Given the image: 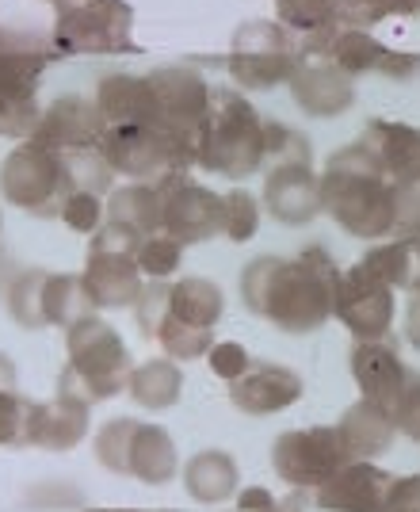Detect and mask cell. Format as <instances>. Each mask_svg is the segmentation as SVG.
I'll return each instance as SVG.
<instances>
[{
  "mask_svg": "<svg viewBox=\"0 0 420 512\" xmlns=\"http://www.w3.org/2000/svg\"><path fill=\"white\" fill-rule=\"evenodd\" d=\"M317 176L321 207L344 234L382 237L394 230V180L382 172L363 142L336 150Z\"/></svg>",
  "mask_w": 420,
  "mask_h": 512,
  "instance_id": "6da1fadb",
  "label": "cell"
},
{
  "mask_svg": "<svg viewBox=\"0 0 420 512\" xmlns=\"http://www.w3.org/2000/svg\"><path fill=\"white\" fill-rule=\"evenodd\" d=\"M336 283H340V268L321 245H310L298 256H279L260 318L294 337L314 333L333 318Z\"/></svg>",
  "mask_w": 420,
  "mask_h": 512,
  "instance_id": "7a4b0ae2",
  "label": "cell"
},
{
  "mask_svg": "<svg viewBox=\"0 0 420 512\" xmlns=\"http://www.w3.org/2000/svg\"><path fill=\"white\" fill-rule=\"evenodd\" d=\"M65 360L58 375V398H69L77 406H96L126 390L130 379V348L123 344L119 329L100 314H88L77 325L65 329Z\"/></svg>",
  "mask_w": 420,
  "mask_h": 512,
  "instance_id": "3957f363",
  "label": "cell"
},
{
  "mask_svg": "<svg viewBox=\"0 0 420 512\" xmlns=\"http://www.w3.org/2000/svg\"><path fill=\"white\" fill-rule=\"evenodd\" d=\"M195 165L226 180H245L264 169V119L237 88H210V111Z\"/></svg>",
  "mask_w": 420,
  "mask_h": 512,
  "instance_id": "277c9868",
  "label": "cell"
},
{
  "mask_svg": "<svg viewBox=\"0 0 420 512\" xmlns=\"http://www.w3.org/2000/svg\"><path fill=\"white\" fill-rule=\"evenodd\" d=\"M50 43L62 58H111L138 54L130 0H62L54 8Z\"/></svg>",
  "mask_w": 420,
  "mask_h": 512,
  "instance_id": "5b68a950",
  "label": "cell"
},
{
  "mask_svg": "<svg viewBox=\"0 0 420 512\" xmlns=\"http://www.w3.org/2000/svg\"><path fill=\"white\" fill-rule=\"evenodd\" d=\"M62 54L35 35H4L0 43V138L27 142L39 127L42 73Z\"/></svg>",
  "mask_w": 420,
  "mask_h": 512,
  "instance_id": "8992f818",
  "label": "cell"
},
{
  "mask_svg": "<svg viewBox=\"0 0 420 512\" xmlns=\"http://www.w3.org/2000/svg\"><path fill=\"white\" fill-rule=\"evenodd\" d=\"M77 192L65 153L42 146L35 138L20 142L0 161V195L4 203L35 214V218H58L65 199Z\"/></svg>",
  "mask_w": 420,
  "mask_h": 512,
  "instance_id": "52a82bcc",
  "label": "cell"
},
{
  "mask_svg": "<svg viewBox=\"0 0 420 512\" xmlns=\"http://www.w3.org/2000/svg\"><path fill=\"white\" fill-rule=\"evenodd\" d=\"M100 153L107 169L126 176L130 184H165L172 176L195 169V153L153 123L107 127L100 138Z\"/></svg>",
  "mask_w": 420,
  "mask_h": 512,
  "instance_id": "ba28073f",
  "label": "cell"
},
{
  "mask_svg": "<svg viewBox=\"0 0 420 512\" xmlns=\"http://www.w3.org/2000/svg\"><path fill=\"white\" fill-rule=\"evenodd\" d=\"M146 81L153 92V127H161L195 153L210 111L207 77L191 65H157L146 73Z\"/></svg>",
  "mask_w": 420,
  "mask_h": 512,
  "instance_id": "9c48e42d",
  "label": "cell"
},
{
  "mask_svg": "<svg viewBox=\"0 0 420 512\" xmlns=\"http://www.w3.org/2000/svg\"><path fill=\"white\" fill-rule=\"evenodd\" d=\"M344 463H348V451L340 444V432L329 425L287 428L272 444V470L291 490H321Z\"/></svg>",
  "mask_w": 420,
  "mask_h": 512,
  "instance_id": "30bf717a",
  "label": "cell"
},
{
  "mask_svg": "<svg viewBox=\"0 0 420 512\" xmlns=\"http://www.w3.org/2000/svg\"><path fill=\"white\" fill-rule=\"evenodd\" d=\"M161 188V234L176 237L180 245H203L210 237H222L226 214L222 192H210L207 184H195L188 176H172Z\"/></svg>",
  "mask_w": 420,
  "mask_h": 512,
  "instance_id": "8fae6325",
  "label": "cell"
},
{
  "mask_svg": "<svg viewBox=\"0 0 420 512\" xmlns=\"http://www.w3.org/2000/svg\"><path fill=\"white\" fill-rule=\"evenodd\" d=\"M333 318L356 341H382L390 333V325H394V291L386 283L371 279L356 264V268L340 272Z\"/></svg>",
  "mask_w": 420,
  "mask_h": 512,
  "instance_id": "7c38bea8",
  "label": "cell"
},
{
  "mask_svg": "<svg viewBox=\"0 0 420 512\" xmlns=\"http://www.w3.org/2000/svg\"><path fill=\"white\" fill-rule=\"evenodd\" d=\"M287 88L294 107L310 119H333L356 104V77L344 73L329 54H298Z\"/></svg>",
  "mask_w": 420,
  "mask_h": 512,
  "instance_id": "4fadbf2b",
  "label": "cell"
},
{
  "mask_svg": "<svg viewBox=\"0 0 420 512\" xmlns=\"http://www.w3.org/2000/svg\"><path fill=\"white\" fill-rule=\"evenodd\" d=\"M104 130L107 123L92 96L65 92V96H54L50 104H42L39 127H35L31 138L58 153H81V150H100Z\"/></svg>",
  "mask_w": 420,
  "mask_h": 512,
  "instance_id": "5bb4252c",
  "label": "cell"
},
{
  "mask_svg": "<svg viewBox=\"0 0 420 512\" xmlns=\"http://www.w3.org/2000/svg\"><path fill=\"white\" fill-rule=\"evenodd\" d=\"M394 478L378 470L371 459H348L333 478L314 490V505L321 512H386Z\"/></svg>",
  "mask_w": 420,
  "mask_h": 512,
  "instance_id": "9a60e30c",
  "label": "cell"
},
{
  "mask_svg": "<svg viewBox=\"0 0 420 512\" xmlns=\"http://www.w3.org/2000/svg\"><path fill=\"white\" fill-rule=\"evenodd\" d=\"M260 207L272 214L279 226H310L321 207V176L314 165H275L264 176Z\"/></svg>",
  "mask_w": 420,
  "mask_h": 512,
  "instance_id": "2e32d148",
  "label": "cell"
},
{
  "mask_svg": "<svg viewBox=\"0 0 420 512\" xmlns=\"http://www.w3.org/2000/svg\"><path fill=\"white\" fill-rule=\"evenodd\" d=\"M302 375L283 363H252L241 379L230 383V402L245 417H272L302 402Z\"/></svg>",
  "mask_w": 420,
  "mask_h": 512,
  "instance_id": "e0dca14e",
  "label": "cell"
},
{
  "mask_svg": "<svg viewBox=\"0 0 420 512\" xmlns=\"http://www.w3.org/2000/svg\"><path fill=\"white\" fill-rule=\"evenodd\" d=\"M84 291L96 310H123V306H134L142 287H146V276L138 272V260L130 253H107V249H92L88 245V256H84Z\"/></svg>",
  "mask_w": 420,
  "mask_h": 512,
  "instance_id": "ac0fdd59",
  "label": "cell"
},
{
  "mask_svg": "<svg viewBox=\"0 0 420 512\" xmlns=\"http://www.w3.org/2000/svg\"><path fill=\"white\" fill-rule=\"evenodd\" d=\"M348 363H352V379H356L359 394L394 413L401 390H405V371H401L398 352L382 341H356Z\"/></svg>",
  "mask_w": 420,
  "mask_h": 512,
  "instance_id": "d6986e66",
  "label": "cell"
},
{
  "mask_svg": "<svg viewBox=\"0 0 420 512\" xmlns=\"http://www.w3.org/2000/svg\"><path fill=\"white\" fill-rule=\"evenodd\" d=\"M329 58H333L344 73H352V77H359V73L409 77L420 65V58H413V54H394V50H386L371 31H348V27H336Z\"/></svg>",
  "mask_w": 420,
  "mask_h": 512,
  "instance_id": "ffe728a7",
  "label": "cell"
},
{
  "mask_svg": "<svg viewBox=\"0 0 420 512\" xmlns=\"http://www.w3.org/2000/svg\"><path fill=\"white\" fill-rule=\"evenodd\" d=\"M92 425V409L77 406L69 398H54V402H31V421H27V448L46 451H73L88 436Z\"/></svg>",
  "mask_w": 420,
  "mask_h": 512,
  "instance_id": "44dd1931",
  "label": "cell"
},
{
  "mask_svg": "<svg viewBox=\"0 0 420 512\" xmlns=\"http://www.w3.org/2000/svg\"><path fill=\"white\" fill-rule=\"evenodd\" d=\"M96 107L107 127H126V123H153V92H149L146 73H107L96 85Z\"/></svg>",
  "mask_w": 420,
  "mask_h": 512,
  "instance_id": "7402d4cb",
  "label": "cell"
},
{
  "mask_svg": "<svg viewBox=\"0 0 420 512\" xmlns=\"http://www.w3.org/2000/svg\"><path fill=\"white\" fill-rule=\"evenodd\" d=\"M336 432H340V444L348 451V459H375L378 451L390 448V440L398 432V421H394L390 409H382L363 398V402H356L340 417Z\"/></svg>",
  "mask_w": 420,
  "mask_h": 512,
  "instance_id": "603a6c76",
  "label": "cell"
},
{
  "mask_svg": "<svg viewBox=\"0 0 420 512\" xmlns=\"http://www.w3.org/2000/svg\"><path fill=\"white\" fill-rule=\"evenodd\" d=\"M298 62V50H233L222 58V69L241 92H272L287 85Z\"/></svg>",
  "mask_w": 420,
  "mask_h": 512,
  "instance_id": "cb8c5ba5",
  "label": "cell"
},
{
  "mask_svg": "<svg viewBox=\"0 0 420 512\" xmlns=\"http://www.w3.org/2000/svg\"><path fill=\"white\" fill-rule=\"evenodd\" d=\"M363 146L371 150L382 172L390 180H413L420 176V134L401 123H386V119H375L367 134H363Z\"/></svg>",
  "mask_w": 420,
  "mask_h": 512,
  "instance_id": "d4e9b609",
  "label": "cell"
},
{
  "mask_svg": "<svg viewBox=\"0 0 420 512\" xmlns=\"http://www.w3.org/2000/svg\"><path fill=\"white\" fill-rule=\"evenodd\" d=\"M237 482H241V474H237V459H233L230 451L207 448L184 463V490L199 505L230 501L233 493H237Z\"/></svg>",
  "mask_w": 420,
  "mask_h": 512,
  "instance_id": "484cf974",
  "label": "cell"
},
{
  "mask_svg": "<svg viewBox=\"0 0 420 512\" xmlns=\"http://www.w3.org/2000/svg\"><path fill=\"white\" fill-rule=\"evenodd\" d=\"M130 474L146 486H168L180 474V455L172 432L161 425H138L130 444Z\"/></svg>",
  "mask_w": 420,
  "mask_h": 512,
  "instance_id": "4316f807",
  "label": "cell"
},
{
  "mask_svg": "<svg viewBox=\"0 0 420 512\" xmlns=\"http://www.w3.org/2000/svg\"><path fill=\"white\" fill-rule=\"evenodd\" d=\"M168 314L195 329H214L226 314V295L214 279L180 276L176 283H168Z\"/></svg>",
  "mask_w": 420,
  "mask_h": 512,
  "instance_id": "83f0119b",
  "label": "cell"
},
{
  "mask_svg": "<svg viewBox=\"0 0 420 512\" xmlns=\"http://www.w3.org/2000/svg\"><path fill=\"white\" fill-rule=\"evenodd\" d=\"M107 222H119L134 234H161V188L157 184H123L104 199Z\"/></svg>",
  "mask_w": 420,
  "mask_h": 512,
  "instance_id": "f1b7e54d",
  "label": "cell"
},
{
  "mask_svg": "<svg viewBox=\"0 0 420 512\" xmlns=\"http://www.w3.org/2000/svg\"><path fill=\"white\" fill-rule=\"evenodd\" d=\"M126 394L142 409H172L184 394V371L180 363L161 356V360H146L130 367L126 379Z\"/></svg>",
  "mask_w": 420,
  "mask_h": 512,
  "instance_id": "f546056e",
  "label": "cell"
},
{
  "mask_svg": "<svg viewBox=\"0 0 420 512\" xmlns=\"http://www.w3.org/2000/svg\"><path fill=\"white\" fill-rule=\"evenodd\" d=\"M96 314V306L84 291L81 272H62V276H46V287H42V318L46 325H58V329H69L81 318Z\"/></svg>",
  "mask_w": 420,
  "mask_h": 512,
  "instance_id": "4dcf8cb0",
  "label": "cell"
},
{
  "mask_svg": "<svg viewBox=\"0 0 420 512\" xmlns=\"http://www.w3.org/2000/svg\"><path fill=\"white\" fill-rule=\"evenodd\" d=\"M359 268L378 283H386L390 291L394 287H420V241L409 237L398 245H378L359 260Z\"/></svg>",
  "mask_w": 420,
  "mask_h": 512,
  "instance_id": "1f68e13d",
  "label": "cell"
},
{
  "mask_svg": "<svg viewBox=\"0 0 420 512\" xmlns=\"http://www.w3.org/2000/svg\"><path fill=\"white\" fill-rule=\"evenodd\" d=\"M157 344H161V352H165L168 360H176V363L203 360L210 352V344H214V329H195L188 321L168 314V318L161 321V329H157Z\"/></svg>",
  "mask_w": 420,
  "mask_h": 512,
  "instance_id": "d6a6232c",
  "label": "cell"
},
{
  "mask_svg": "<svg viewBox=\"0 0 420 512\" xmlns=\"http://www.w3.org/2000/svg\"><path fill=\"white\" fill-rule=\"evenodd\" d=\"M138 425H142V421H134V417H115V421H107V425L96 432L92 448H96L100 467L111 470V474H130V444H134Z\"/></svg>",
  "mask_w": 420,
  "mask_h": 512,
  "instance_id": "836d02e7",
  "label": "cell"
},
{
  "mask_svg": "<svg viewBox=\"0 0 420 512\" xmlns=\"http://www.w3.org/2000/svg\"><path fill=\"white\" fill-rule=\"evenodd\" d=\"M264 165H314V150L306 142V134L279 123V119H264Z\"/></svg>",
  "mask_w": 420,
  "mask_h": 512,
  "instance_id": "e575fe53",
  "label": "cell"
},
{
  "mask_svg": "<svg viewBox=\"0 0 420 512\" xmlns=\"http://www.w3.org/2000/svg\"><path fill=\"white\" fill-rule=\"evenodd\" d=\"M184 249L188 245H180L176 237L168 234H149L142 237V245H138V253H134V260H138V272L149 279H161V283H168V279L180 272V264H184Z\"/></svg>",
  "mask_w": 420,
  "mask_h": 512,
  "instance_id": "d590c367",
  "label": "cell"
},
{
  "mask_svg": "<svg viewBox=\"0 0 420 512\" xmlns=\"http://www.w3.org/2000/svg\"><path fill=\"white\" fill-rule=\"evenodd\" d=\"M46 276L50 272L31 268V272L12 279V287H8V310H12L16 325H23V329H46V318H42V287H46Z\"/></svg>",
  "mask_w": 420,
  "mask_h": 512,
  "instance_id": "8d00e7d4",
  "label": "cell"
},
{
  "mask_svg": "<svg viewBox=\"0 0 420 512\" xmlns=\"http://www.w3.org/2000/svg\"><path fill=\"white\" fill-rule=\"evenodd\" d=\"M333 4L336 0H275V20L291 35L306 39L314 31L333 27Z\"/></svg>",
  "mask_w": 420,
  "mask_h": 512,
  "instance_id": "74e56055",
  "label": "cell"
},
{
  "mask_svg": "<svg viewBox=\"0 0 420 512\" xmlns=\"http://www.w3.org/2000/svg\"><path fill=\"white\" fill-rule=\"evenodd\" d=\"M222 214H226L222 237H230L233 245H245V241H252L256 230H260L264 207H260V199L252 192H245V188H230V192H222Z\"/></svg>",
  "mask_w": 420,
  "mask_h": 512,
  "instance_id": "f35d334b",
  "label": "cell"
},
{
  "mask_svg": "<svg viewBox=\"0 0 420 512\" xmlns=\"http://www.w3.org/2000/svg\"><path fill=\"white\" fill-rule=\"evenodd\" d=\"M233 50H298V35H291L279 20H249L233 31Z\"/></svg>",
  "mask_w": 420,
  "mask_h": 512,
  "instance_id": "ab89813d",
  "label": "cell"
},
{
  "mask_svg": "<svg viewBox=\"0 0 420 512\" xmlns=\"http://www.w3.org/2000/svg\"><path fill=\"white\" fill-rule=\"evenodd\" d=\"M62 218L65 226L73 230V234H81V237H92L100 226L107 222V214H104V195H96V192H84V188H77V192L65 199V207H62Z\"/></svg>",
  "mask_w": 420,
  "mask_h": 512,
  "instance_id": "60d3db41",
  "label": "cell"
},
{
  "mask_svg": "<svg viewBox=\"0 0 420 512\" xmlns=\"http://www.w3.org/2000/svg\"><path fill=\"white\" fill-rule=\"evenodd\" d=\"M31 402L16 390H0V448H27Z\"/></svg>",
  "mask_w": 420,
  "mask_h": 512,
  "instance_id": "b9f144b4",
  "label": "cell"
},
{
  "mask_svg": "<svg viewBox=\"0 0 420 512\" xmlns=\"http://www.w3.org/2000/svg\"><path fill=\"white\" fill-rule=\"evenodd\" d=\"M165 318H168V283L149 279L146 287H142V295H138V302H134L138 333H142L146 341H157V329H161Z\"/></svg>",
  "mask_w": 420,
  "mask_h": 512,
  "instance_id": "7bdbcfd3",
  "label": "cell"
},
{
  "mask_svg": "<svg viewBox=\"0 0 420 512\" xmlns=\"http://www.w3.org/2000/svg\"><path fill=\"white\" fill-rule=\"evenodd\" d=\"M275 264H279V256L264 253V256H256V260H249V264L241 268V302L249 306L256 318H260V310H264V299H268V287H272Z\"/></svg>",
  "mask_w": 420,
  "mask_h": 512,
  "instance_id": "ee69618b",
  "label": "cell"
},
{
  "mask_svg": "<svg viewBox=\"0 0 420 512\" xmlns=\"http://www.w3.org/2000/svg\"><path fill=\"white\" fill-rule=\"evenodd\" d=\"M386 16H390V0H336L333 4V23L348 31H371Z\"/></svg>",
  "mask_w": 420,
  "mask_h": 512,
  "instance_id": "f6af8a7d",
  "label": "cell"
},
{
  "mask_svg": "<svg viewBox=\"0 0 420 512\" xmlns=\"http://www.w3.org/2000/svg\"><path fill=\"white\" fill-rule=\"evenodd\" d=\"M207 363H210V371H214L218 379H226V383L241 379V375L252 367L249 352H245V344L241 341H214L207 352Z\"/></svg>",
  "mask_w": 420,
  "mask_h": 512,
  "instance_id": "bcb514c9",
  "label": "cell"
},
{
  "mask_svg": "<svg viewBox=\"0 0 420 512\" xmlns=\"http://www.w3.org/2000/svg\"><path fill=\"white\" fill-rule=\"evenodd\" d=\"M394 230L420 234V176L394 184Z\"/></svg>",
  "mask_w": 420,
  "mask_h": 512,
  "instance_id": "7dc6e473",
  "label": "cell"
},
{
  "mask_svg": "<svg viewBox=\"0 0 420 512\" xmlns=\"http://www.w3.org/2000/svg\"><path fill=\"white\" fill-rule=\"evenodd\" d=\"M394 421L401 432H409L413 440H420V386H405L394 406Z\"/></svg>",
  "mask_w": 420,
  "mask_h": 512,
  "instance_id": "c3c4849f",
  "label": "cell"
},
{
  "mask_svg": "<svg viewBox=\"0 0 420 512\" xmlns=\"http://www.w3.org/2000/svg\"><path fill=\"white\" fill-rule=\"evenodd\" d=\"M233 497H237V512H272L279 505V497L272 490H264V486H245Z\"/></svg>",
  "mask_w": 420,
  "mask_h": 512,
  "instance_id": "681fc988",
  "label": "cell"
},
{
  "mask_svg": "<svg viewBox=\"0 0 420 512\" xmlns=\"http://www.w3.org/2000/svg\"><path fill=\"white\" fill-rule=\"evenodd\" d=\"M390 12H394V16H417L420 0H390Z\"/></svg>",
  "mask_w": 420,
  "mask_h": 512,
  "instance_id": "f907efd6",
  "label": "cell"
},
{
  "mask_svg": "<svg viewBox=\"0 0 420 512\" xmlns=\"http://www.w3.org/2000/svg\"><path fill=\"white\" fill-rule=\"evenodd\" d=\"M88 512H168V509H88Z\"/></svg>",
  "mask_w": 420,
  "mask_h": 512,
  "instance_id": "816d5d0a",
  "label": "cell"
},
{
  "mask_svg": "<svg viewBox=\"0 0 420 512\" xmlns=\"http://www.w3.org/2000/svg\"><path fill=\"white\" fill-rule=\"evenodd\" d=\"M39 4H54V8H58V4H62V0H39Z\"/></svg>",
  "mask_w": 420,
  "mask_h": 512,
  "instance_id": "f5cc1de1",
  "label": "cell"
},
{
  "mask_svg": "<svg viewBox=\"0 0 420 512\" xmlns=\"http://www.w3.org/2000/svg\"><path fill=\"white\" fill-rule=\"evenodd\" d=\"M4 35H8V31H4V27H0V43H4Z\"/></svg>",
  "mask_w": 420,
  "mask_h": 512,
  "instance_id": "db71d44e",
  "label": "cell"
},
{
  "mask_svg": "<svg viewBox=\"0 0 420 512\" xmlns=\"http://www.w3.org/2000/svg\"><path fill=\"white\" fill-rule=\"evenodd\" d=\"M272 512H287V509H279V505H275V509Z\"/></svg>",
  "mask_w": 420,
  "mask_h": 512,
  "instance_id": "11a10c76",
  "label": "cell"
},
{
  "mask_svg": "<svg viewBox=\"0 0 420 512\" xmlns=\"http://www.w3.org/2000/svg\"><path fill=\"white\" fill-rule=\"evenodd\" d=\"M0 226H4V222H0Z\"/></svg>",
  "mask_w": 420,
  "mask_h": 512,
  "instance_id": "9f6ffc18",
  "label": "cell"
}]
</instances>
